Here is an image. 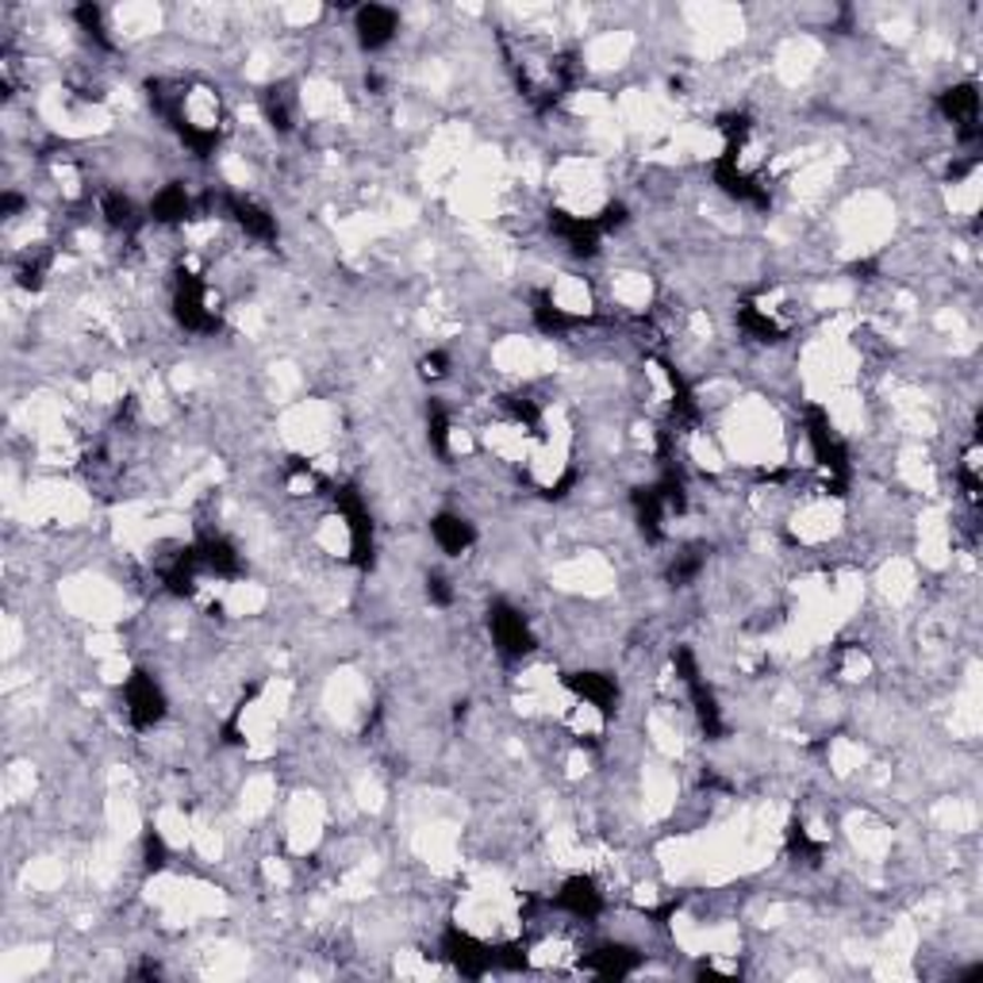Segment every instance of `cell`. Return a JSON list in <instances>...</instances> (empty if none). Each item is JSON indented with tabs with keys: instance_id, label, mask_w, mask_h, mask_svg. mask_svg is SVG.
<instances>
[{
	"instance_id": "1",
	"label": "cell",
	"mask_w": 983,
	"mask_h": 983,
	"mask_svg": "<svg viewBox=\"0 0 983 983\" xmlns=\"http://www.w3.org/2000/svg\"><path fill=\"white\" fill-rule=\"evenodd\" d=\"M354 31H357V43H362L365 50H381L396 39L399 20H396V12H388V8L369 4V8H357Z\"/></svg>"
}]
</instances>
